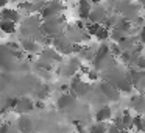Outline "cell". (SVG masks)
<instances>
[{"label":"cell","instance_id":"obj_2","mask_svg":"<svg viewBox=\"0 0 145 133\" xmlns=\"http://www.w3.org/2000/svg\"><path fill=\"white\" fill-rule=\"evenodd\" d=\"M64 28H66V20L63 16L48 17L41 22V33L47 38H53L56 35L64 33Z\"/></svg>","mask_w":145,"mask_h":133},{"label":"cell","instance_id":"obj_15","mask_svg":"<svg viewBox=\"0 0 145 133\" xmlns=\"http://www.w3.org/2000/svg\"><path fill=\"white\" fill-rule=\"evenodd\" d=\"M129 107H131L137 114L144 113V110H145V97H144V94L139 92V94L133 95V97L129 99Z\"/></svg>","mask_w":145,"mask_h":133},{"label":"cell","instance_id":"obj_10","mask_svg":"<svg viewBox=\"0 0 145 133\" xmlns=\"http://www.w3.org/2000/svg\"><path fill=\"white\" fill-rule=\"evenodd\" d=\"M0 19L2 20H11L14 24H19L22 20V14L19 10H13V8H2L0 11Z\"/></svg>","mask_w":145,"mask_h":133},{"label":"cell","instance_id":"obj_32","mask_svg":"<svg viewBox=\"0 0 145 133\" xmlns=\"http://www.w3.org/2000/svg\"><path fill=\"white\" fill-rule=\"evenodd\" d=\"M89 2H91V3H94V5H98V3H101L103 0H89Z\"/></svg>","mask_w":145,"mask_h":133},{"label":"cell","instance_id":"obj_34","mask_svg":"<svg viewBox=\"0 0 145 133\" xmlns=\"http://www.w3.org/2000/svg\"><path fill=\"white\" fill-rule=\"evenodd\" d=\"M10 2H24V0H10Z\"/></svg>","mask_w":145,"mask_h":133},{"label":"cell","instance_id":"obj_3","mask_svg":"<svg viewBox=\"0 0 145 133\" xmlns=\"http://www.w3.org/2000/svg\"><path fill=\"white\" fill-rule=\"evenodd\" d=\"M17 63H19V58L16 57V53L7 44L0 45V69L14 70L16 67H19Z\"/></svg>","mask_w":145,"mask_h":133},{"label":"cell","instance_id":"obj_18","mask_svg":"<svg viewBox=\"0 0 145 133\" xmlns=\"http://www.w3.org/2000/svg\"><path fill=\"white\" fill-rule=\"evenodd\" d=\"M109 119H112V108L105 105L95 113V122H108Z\"/></svg>","mask_w":145,"mask_h":133},{"label":"cell","instance_id":"obj_24","mask_svg":"<svg viewBox=\"0 0 145 133\" xmlns=\"http://www.w3.org/2000/svg\"><path fill=\"white\" fill-rule=\"evenodd\" d=\"M108 122H95L94 125L89 127V132L86 133H106Z\"/></svg>","mask_w":145,"mask_h":133},{"label":"cell","instance_id":"obj_35","mask_svg":"<svg viewBox=\"0 0 145 133\" xmlns=\"http://www.w3.org/2000/svg\"><path fill=\"white\" fill-rule=\"evenodd\" d=\"M55 2H63V0H55Z\"/></svg>","mask_w":145,"mask_h":133},{"label":"cell","instance_id":"obj_19","mask_svg":"<svg viewBox=\"0 0 145 133\" xmlns=\"http://www.w3.org/2000/svg\"><path fill=\"white\" fill-rule=\"evenodd\" d=\"M39 57L45 58V60L52 61V63H56V61H61V55L58 53L55 49L52 47H42V50L39 52Z\"/></svg>","mask_w":145,"mask_h":133},{"label":"cell","instance_id":"obj_28","mask_svg":"<svg viewBox=\"0 0 145 133\" xmlns=\"http://www.w3.org/2000/svg\"><path fill=\"white\" fill-rule=\"evenodd\" d=\"M119 127L116 124H108V128H106V133H119Z\"/></svg>","mask_w":145,"mask_h":133},{"label":"cell","instance_id":"obj_11","mask_svg":"<svg viewBox=\"0 0 145 133\" xmlns=\"http://www.w3.org/2000/svg\"><path fill=\"white\" fill-rule=\"evenodd\" d=\"M20 45H22V49L30 55H39V52L42 50V45L39 44L38 41L30 39V38H24L22 41H20Z\"/></svg>","mask_w":145,"mask_h":133},{"label":"cell","instance_id":"obj_31","mask_svg":"<svg viewBox=\"0 0 145 133\" xmlns=\"http://www.w3.org/2000/svg\"><path fill=\"white\" fill-rule=\"evenodd\" d=\"M8 2H10V0H0V8H5L8 5Z\"/></svg>","mask_w":145,"mask_h":133},{"label":"cell","instance_id":"obj_12","mask_svg":"<svg viewBox=\"0 0 145 133\" xmlns=\"http://www.w3.org/2000/svg\"><path fill=\"white\" fill-rule=\"evenodd\" d=\"M35 108V103H33V100H30V99H16V102H14L13 105V110L16 111V113H20V114H25L28 113L30 110H33Z\"/></svg>","mask_w":145,"mask_h":133},{"label":"cell","instance_id":"obj_14","mask_svg":"<svg viewBox=\"0 0 145 133\" xmlns=\"http://www.w3.org/2000/svg\"><path fill=\"white\" fill-rule=\"evenodd\" d=\"M92 10V3L89 0H78V5H76V13H78L80 20H88L89 13Z\"/></svg>","mask_w":145,"mask_h":133},{"label":"cell","instance_id":"obj_33","mask_svg":"<svg viewBox=\"0 0 145 133\" xmlns=\"http://www.w3.org/2000/svg\"><path fill=\"white\" fill-rule=\"evenodd\" d=\"M119 133H131V132H129V130H120Z\"/></svg>","mask_w":145,"mask_h":133},{"label":"cell","instance_id":"obj_27","mask_svg":"<svg viewBox=\"0 0 145 133\" xmlns=\"http://www.w3.org/2000/svg\"><path fill=\"white\" fill-rule=\"evenodd\" d=\"M88 77H89V80H92V82H94V80L100 78V72H98V70H95L94 67H92V69L88 70Z\"/></svg>","mask_w":145,"mask_h":133},{"label":"cell","instance_id":"obj_23","mask_svg":"<svg viewBox=\"0 0 145 133\" xmlns=\"http://www.w3.org/2000/svg\"><path fill=\"white\" fill-rule=\"evenodd\" d=\"M133 128H134L137 133H144L145 132L144 114H136V116H133Z\"/></svg>","mask_w":145,"mask_h":133},{"label":"cell","instance_id":"obj_21","mask_svg":"<svg viewBox=\"0 0 145 133\" xmlns=\"http://www.w3.org/2000/svg\"><path fill=\"white\" fill-rule=\"evenodd\" d=\"M126 38H128V35H126L125 32H122V30H119V28H111L109 30V39H112V42H116V44L123 42Z\"/></svg>","mask_w":145,"mask_h":133},{"label":"cell","instance_id":"obj_16","mask_svg":"<svg viewBox=\"0 0 145 133\" xmlns=\"http://www.w3.org/2000/svg\"><path fill=\"white\" fill-rule=\"evenodd\" d=\"M80 70V60L78 58H73L72 61H69V63H66L63 66V75L64 77H73L76 75V72Z\"/></svg>","mask_w":145,"mask_h":133},{"label":"cell","instance_id":"obj_7","mask_svg":"<svg viewBox=\"0 0 145 133\" xmlns=\"http://www.w3.org/2000/svg\"><path fill=\"white\" fill-rule=\"evenodd\" d=\"M111 11L108 10L106 7H103L101 3L95 5V7H92L91 13H89V17L88 20L92 24H103V20L108 17V14H109Z\"/></svg>","mask_w":145,"mask_h":133},{"label":"cell","instance_id":"obj_25","mask_svg":"<svg viewBox=\"0 0 145 133\" xmlns=\"http://www.w3.org/2000/svg\"><path fill=\"white\" fill-rule=\"evenodd\" d=\"M95 38H97L98 41H101V42H106L108 39H109V30L105 28V27L101 25V28L95 33Z\"/></svg>","mask_w":145,"mask_h":133},{"label":"cell","instance_id":"obj_1","mask_svg":"<svg viewBox=\"0 0 145 133\" xmlns=\"http://www.w3.org/2000/svg\"><path fill=\"white\" fill-rule=\"evenodd\" d=\"M105 74V82L112 85L120 92H131V82H129V70L123 66H114Z\"/></svg>","mask_w":145,"mask_h":133},{"label":"cell","instance_id":"obj_30","mask_svg":"<svg viewBox=\"0 0 145 133\" xmlns=\"http://www.w3.org/2000/svg\"><path fill=\"white\" fill-rule=\"evenodd\" d=\"M75 127H76V132L78 133H86V128H84V124L83 122H75Z\"/></svg>","mask_w":145,"mask_h":133},{"label":"cell","instance_id":"obj_17","mask_svg":"<svg viewBox=\"0 0 145 133\" xmlns=\"http://www.w3.org/2000/svg\"><path fill=\"white\" fill-rule=\"evenodd\" d=\"M120 130H133V114L129 110H125L120 113Z\"/></svg>","mask_w":145,"mask_h":133},{"label":"cell","instance_id":"obj_29","mask_svg":"<svg viewBox=\"0 0 145 133\" xmlns=\"http://www.w3.org/2000/svg\"><path fill=\"white\" fill-rule=\"evenodd\" d=\"M47 95H48V88H47V86H42V89H41V91H39L38 97H39V99H41V100H42V99H45V97H47Z\"/></svg>","mask_w":145,"mask_h":133},{"label":"cell","instance_id":"obj_4","mask_svg":"<svg viewBox=\"0 0 145 133\" xmlns=\"http://www.w3.org/2000/svg\"><path fill=\"white\" fill-rule=\"evenodd\" d=\"M63 11H64L63 2H55V0H50V2H44L42 8L39 10V17L44 20V19H48V17L61 16Z\"/></svg>","mask_w":145,"mask_h":133},{"label":"cell","instance_id":"obj_8","mask_svg":"<svg viewBox=\"0 0 145 133\" xmlns=\"http://www.w3.org/2000/svg\"><path fill=\"white\" fill-rule=\"evenodd\" d=\"M129 82L131 86L137 89V92L144 94V88H145V72L139 69H131L129 70Z\"/></svg>","mask_w":145,"mask_h":133},{"label":"cell","instance_id":"obj_13","mask_svg":"<svg viewBox=\"0 0 145 133\" xmlns=\"http://www.w3.org/2000/svg\"><path fill=\"white\" fill-rule=\"evenodd\" d=\"M17 130L20 133H33L35 132V122L31 117H28L27 114H22L17 120Z\"/></svg>","mask_w":145,"mask_h":133},{"label":"cell","instance_id":"obj_5","mask_svg":"<svg viewBox=\"0 0 145 133\" xmlns=\"http://www.w3.org/2000/svg\"><path fill=\"white\" fill-rule=\"evenodd\" d=\"M50 44L53 45V49H55V50H56L59 55H70V53H72L73 42L70 41V39L67 38L66 35H64V33L53 36Z\"/></svg>","mask_w":145,"mask_h":133},{"label":"cell","instance_id":"obj_6","mask_svg":"<svg viewBox=\"0 0 145 133\" xmlns=\"http://www.w3.org/2000/svg\"><path fill=\"white\" fill-rule=\"evenodd\" d=\"M69 88H70V91H72L73 97H84V95H88L89 92H91V85L83 82L80 77H75V75H73V80L69 85Z\"/></svg>","mask_w":145,"mask_h":133},{"label":"cell","instance_id":"obj_9","mask_svg":"<svg viewBox=\"0 0 145 133\" xmlns=\"http://www.w3.org/2000/svg\"><path fill=\"white\" fill-rule=\"evenodd\" d=\"M100 94L103 95L106 100H111V102H119L120 100V91L116 89L112 85H109L108 82H103L100 85Z\"/></svg>","mask_w":145,"mask_h":133},{"label":"cell","instance_id":"obj_20","mask_svg":"<svg viewBox=\"0 0 145 133\" xmlns=\"http://www.w3.org/2000/svg\"><path fill=\"white\" fill-rule=\"evenodd\" d=\"M73 105H75V97L70 95V94H63L58 99V108H59V110H69Z\"/></svg>","mask_w":145,"mask_h":133},{"label":"cell","instance_id":"obj_22","mask_svg":"<svg viewBox=\"0 0 145 133\" xmlns=\"http://www.w3.org/2000/svg\"><path fill=\"white\" fill-rule=\"evenodd\" d=\"M17 30V24L11 22V20H2L0 19V32L7 33V35H14Z\"/></svg>","mask_w":145,"mask_h":133},{"label":"cell","instance_id":"obj_26","mask_svg":"<svg viewBox=\"0 0 145 133\" xmlns=\"http://www.w3.org/2000/svg\"><path fill=\"white\" fill-rule=\"evenodd\" d=\"M101 28V24H92V22H86L84 25V30L89 33L91 36H95V33Z\"/></svg>","mask_w":145,"mask_h":133}]
</instances>
